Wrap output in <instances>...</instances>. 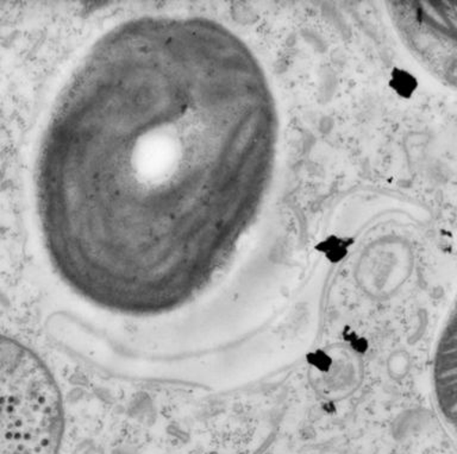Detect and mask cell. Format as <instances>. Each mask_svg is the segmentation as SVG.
Returning a JSON list of instances; mask_svg holds the SVG:
<instances>
[{
    "label": "cell",
    "instance_id": "obj_5",
    "mask_svg": "<svg viewBox=\"0 0 457 454\" xmlns=\"http://www.w3.org/2000/svg\"><path fill=\"white\" fill-rule=\"evenodd\" d=\"M321 248H323V252H327L328 256L331 257L332 260H338L341 259L342 256H345V244L341 239L331 237L324 243Z\"/></svg>",
    "mask_w": 457,
    "mask_h": 454
},
{
    "label": "cell",
    "instance_id": "obj_4",
    "mask_svg": "<svg viewBox=\"0 0 457 454\" xmlns=\"http://www.w3.org/2000/svg\"><path fill=\"white\" fill-rule=\"evenodd\" d=\"M389 87L393 89L402 98L409 99L412 96L418 87L417 78L409 71L395 68L392 70Z\"/></svg>",
    "mask_w": 457,
    "mask_h": 454
},
{
    "label": "cell",
    "instance_id": "obj_3",
    "mask_svg": "<svg viewBox=\"0 0 457 454\" xmlns=\"http://www.w3.org/2000/svg\"><path fill=\"white\" fill-rule=\"evenodd\" d=\"M437 394L445 416L455 417L456 412V327L450 323L439 344L437 367H436Z\"/></svg>",
    "mask_w": 457,
    "mask_h": 454
},
{
    "label": "cell",
    "instance_id": "obj_1",
    "mask_svg": "<svg viewBox=\"0 0 457 454\" xmlns=\"http://www.w3.org/2000/svg\"><path fill=\"white\" fill-rule=\"evenodd\" d=\"M218 55L181 21H129L93 48L50 121L37 177L46 249L104 310H174L220 252L232 114Z\"/></svg>",
    "mask_w": 457,
    "mask_h": 454
},
{
    "label": "cell",
    "instance_id": "obj_2",
    "mask_svg": "<svg viewBox=\"0 0 457 454\" xmlns=\"http://www.w3.org/2000/svg\"><path fill=\"white\" fill-rule=\"evenodd\" d=\"M62 432L52 375L30 350L0 335V454H57Z\"/></svg>",
    "mask_w": 457,
    "mask_h": 454
}]
</instances>
